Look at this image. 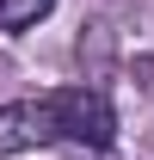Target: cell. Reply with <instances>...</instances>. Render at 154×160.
<instances>
[{
	"instance_id": "2",
	"label": "cell",
	"mask_w": 154,
	"mask_h": 160,
	"mask_svg": "<svg viewBox=\"0 0 154 160\" xmlns=\"http://www.w3.org/2000/svg\"><path fill=\"white\" fill-rule=\"evenodd\" d=\"M49 142H62L49 92L43 99H6L0 105V154H31V148H49Z\"/></svg>"
},
{
	"instance_id": "3",
	"label": "cell",
	"mask_w": 154,
	"mask_h": 160,
	"mask_svg": "<svg viewBox=\"0 0 154 160\" xmlns=\"http://www.w3.org/2000/svg\"><path fill=\"white\" fill-rule=\"evenodd\" d=\"M56 12V0H0V31L13 37V31H31Z\"/></svg>"
},
{
	"instance_id": "1",
	"label": "cell",
	"mask_w": 154,
	"mask_h": 160,
	"mask_svg": "<svg viewBox=\"0 0 154 160\" xmlns=\"http://www.w3.org/2000/svg\"><path fill=\"white\" fill-rule=\"evenodd\" d=\"M49 111H56V136L74 148H111L117 142V111L99 86H56Z\"/></svg>"
}]
</instances>
